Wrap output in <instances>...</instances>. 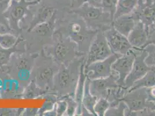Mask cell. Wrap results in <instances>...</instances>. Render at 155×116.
<instances>
[{"instance_id": "1", "label": "cell", "mask_w": 155, "mask_h": 116, "mask_svg": "<svg viewBox=\"0 0 155 116\" xmlns=\"http://www.w3.org/2000/svg\"><path fill=\"white\" fill-rule=\"evenodd\" d=\"M85 56L77 59L68 65H60L54 77L53 89L58 97L68 95L74 97L81 66Z\"/></svg>"}, {"instance_id": "2", "label": "cell", "mask_w": 155, "mask_h": 116, "mask_svg": "<svg viewBox=\"0 0 155 116\" xmlns=\"http://www.w3.org/2000/svg\"><path fill=\"white\" fill-rule=\"evenodd\" d=\"M54 44L42 51L58 65H68L74 60L86 56L79 51L75 43L65 36L60 30H56L53 34Z\"/></svg>"}, {"instance_id": "3", "label": "cell", "mask_w": 155, "mask_h": 116, "mask_svg": "<svg viewBox=\"0 0 155 116\" xmlns=\"http://www.w3.org/2000/svg\"><path fill=\"white\" fill-rule=\"evenodd\" d=\"M68 12L71 16L65 20L64 32H61L75 43L79 51L86 55L98 31L88 28L79 16Z\"/></svg>"}, {"instance_id": "4", "label": "cell", "mask_w": 155, "mask_h": 116, "mask_svg": "<svg viewBox=\"0 0 155 116\" xmlns=\"http://www.w3.org/2000/svg\"><path fill=\"white\" fill-rule=\"evenodd\" d=\"M69 11L79 16L91 30L104 32L112 26L114 18L110 13L88 2L76 9H69Z\"/></svg>"}, {"instance_id": "5", "label": "cell", "mask_w": 155, "mask_h": 116, "mask_svg": "<svg viewBox=\"0 0 155 116\" xmlns=\"http://www.w3.org/2000/svg\"><path fill=\"white\" fill-rule=\"evenodd\" d=\"M41 0H12L7 9L2 13L8 22L12 32L19 33L21 31L19 23L25 16L30 13L29 7L37 5Z\"/></svg>"}, {"instance_id": "6", "label": "cell", "mask_w": 155, "mask_h": 116, "mask_svg": "<svg viewBox=\"0 0 155 116\" xmlns=\"http://www.w3.org/2000/svg\"><path fill=\"white\" fill-rule=\"evenodd\" d=\"M112 54L104 32L98 31L91 43L86 55L84 66L86 67L94 62L104 60Z\"/></svg>"}, {"instance_id": "7", "label": "cell", "mask_w": 155, "mask_h": 116, "mask_svg": "<svg viewBox=\"0 0 155 116\" xmlns=\"http://www.w3.org/2000/svg\"><path fill=\"white\" fill-rule=\"evenodd\" d=\"M141 51L133 48L127 53L119 56L112 65V70L118 77L117 83L119 85L125 87V80L132 69L136 55Z\"/></svg>"}, {"instance_id": "8", "label": "cell", "mask_w": 155, "mask_h": 116, "mask_svg": "<svg viewBox=\"0 0 155 116\" xmlns=\"http://www.w3.org/2000/svg\"><path fill=\"white\" fill-rule=\"evenodd\" d=\"M58 65V63L54 62L53 64L45 63L38 66L34 73H32L34 76L32 80L42 90L48 92L53 90L54 77L60 67V65L56 66Z\"/></svg>"}, {"instance_id": "9", "label": "cell", "mask_w": 155, "mask_h": 116, "mask_svg": "<svg viewBox=\"0 0 155 116\" xmlns=\"http://www.w3.org/2000/svg\"><path fill=\"white\" fill-rule=\"evenodd\" d=\"M120 56L119 54L113 53L104 60L94 62L86 67L84 66V72L87 77L90 80H95L110 76L112 73V65Z\"/></svg>"}, {"instance_id": "10", "label": "cell", "mask_w": 155, "mask_h": 116, "mask_svg": "<svg viewBox=\"0 0 155 116\" xmlns=\"http://www.w3.org/2000/svg\"><path fill=\"white\" fill-rule=\"evenodd\" d=\"M103 32L113 53L123 55L133 49L127 37L117 31L113 26Z\"/></svg>"}, {"instance_id": "11", "label": "cell", "mask_w": 155, "mask_h": 116, "mask_svg": "<svg viewBox=\"0 0 155 116\" xmlns=\"http://www.w3.org/2000/svg\"><path fill=\"white\" fill-rule=\"evenodd\" d=\"M136 21L141 22L148 29L155 22V2L153 0H138L131 13Z\"/></svg>"}, {"instance_id": "12", "label": "cell", "mask_w": 155, "mask_h": 116, "mask_svg": "<svg viewBox=\"0 0 155 116\" xmlns=\"http://www.w3.org/2000/svg\"><path fill=\"white\" fill-rule=\"evenodd\" d=\"M117 74L112 71L111 75L107 77L91 80L90 91L91 94L98 99L100 97L107 99L110 90L120 86L117 83Z\"/></svg>"}, {"instance_id": "13", "label": "cell", "mask_w": 155, "mask_h": 116, "mask_svg": "<svg viewBox=\"0 0 155 116\" xmlns=\"http://www.w3.org/2000/svg\"><path fill=\"white\" fill-rule=\"evenodd\" d=\"M146 56L147 52L143 49L139 52L136 55L132 69L124 81L125 88L128 90L135 82L143 77L150 69L151 67L147 65L145 62Z\"/></svg>"}, {"instance_id": "14", "label": "cell", "mask_w": 155, "mask_h": 116, "mask_svg": "<svg viewBox=\"0 0 155 116\" xmlns=\"http://www.w3.org/2000/svg\"><path fill=\"white\" fill-rule=\"evenodd\" d=\"M127 105L130 111H137L149 107L146 88H140L128 91L121 100Z\"/></svg>"}, {"instance_id": "15", "label": "cell", "mask_w": 155, "mask_h": 116, "mask_svg": "<svg viewBox=\"0 0 155 116\" xmlns=\"http://www.w3.org/2000/svg\"><path fill=\"white\" fill-rule=\"evenodd\" d=\"M38 56V53L32 55L23 54L17 57L15 65L18 73V77L21 81H27L31 76L35 61Z\"/></svg>"}, {"instance_id": "16", "label": "cell", "mask_w": 155, "mask_h": 116, "mask_svg": "<svg viewBox=\"0 0 155 116\" xmlns=\"http://www.w3.org/2000/svg\"><path fill=\"white\" fill-rule=\"evenodd\" d=\"M148 29L140 21L137 20L127 39L133 49L143 50L148 44Z\"/></svg>"}, {"instance_id": "17", "label": "cell", "mask_w": 155, "mask_h": 116, "mask_svg": "<svg viewBox=\"0 0 155 116\" xmlns=\"http://www.w3.org/2000/svg\"><path fill=\"white\" fill-rule=\"evenodd\" d=\"M57 9L54 7L42 4L38 11L32 16V20L27 30V32H30L35 26H37L39 24L51 19L57 13Z\"/></svg>"}, {"instance_id": "18", "label": "cell", "mask_w": 155, "mask_h": 116, "mask_svg": "<svg viewBox=\"0 0 155 116\" xmlns=\"http://www.w3.org/2000/svg\"><path fill=\"white\" fill-rule=\"evenodd\" d=\"M136 22L130 13L114 19L112 22V26L117 31L127 37L135 26Z\"/></svg>"}, {"instance_id": "19", "label": "cell", "mask_w": 155, "mask_h": 116, "mask_svg": "<svg viewBox=\"0 0 155 116\" xmlns=\"http://www.w3.org/2000/svg\"><path fill=\"white\" fill-rule=\"evenodd\" d=\"M56 14L51 19L35 26L30 32L34 33L41 37H53L55 32Z\"/></svg>"}, {"instance_id": "20", "label": "cell", "mask_w": 155, "mask_h": 116, "mask_svg": "<svg viewBox=\"0 0 155 116\" xmlns=\"http://www.w3.org/2000/svg\"><path fill=\"white\" fill-rule=\"evenodd\" d=\"M90 81L91 80L86 77L82 103V106L87 110L93 116H96L94 110V107L98 98L94 97L91 94L90 91Z\"/></svg>"}, {"instance_id": "21", "label": "cell", "mask_w": 155, "mask_h": 116, "mask_svg": "<svg viewBox=\"0 0 155 116\" xmlns=\"http://www.w3.org/2000/svg\"><path fill=\"white\" fill-rule=\"evenodd\" d=\"M48 93V91L41 88L33 80H31L24 89L21 98L34 99L44 97Z\"/></svg>"}, {"instance_id": "22", "label": "cell", "mask_w": 155, "mask_h": 116, "mask_svg": "<svg viewBox=\"0 0 155 116\" xmlns=\"http://www.w3.org/2000/svg\"><path fill=\"white\" fill-rule=\"evenodd\" d=\"M138 1V0H117L114 19L131 13L137 6Z\"/></svg>"}, {"instance_id": "23", "label": "cell", "mask_w": 155, "mask_h": 116, "mask_svg": "<svg viewBox=\"0 0 155 116\" xmlns=\"http://www.w3.org/2000/svg\"><path fill=\"white\" fill-rule=\"evenodd\" d=\"M155 86V67H151L145 75L137 80L128 91L140 88H149Z\"/></svg>"}, {"instance_id": "24", "label": "cell", "mask_w": 155, "mask_h": 116, "mask_svg": "<svg viewBox=\"0 0 155 116\" xmlns=\"http://www.w3.org/2000/svg\"><path fill=\"white\" fill-rule=\"evenodd\" d=\"M24 40L25 39H21L17 43L16 45L10 49H4L0 46V68L8 65L9 63L12 55L15 53L26 52L25 50H21L18 48V45Z\"/></svg>"}, {"instance_id": "25", "label": "cell", "mask_w": 155, "mask_h": 116, "mask_svg": "<svg viewBox=\"0 0 155 116\" xmlns=\"http://www.w3.org/2000/svg\"><path fill=\"white\" fill-rule=\"evenodd\" d=\"M22 39L23 38L20 36L18 37L11 32L0 34V46L4 49H10Z\"/></svg>"}, {"instance_id": "26", "label": "cell", "mask_w": 155, "mask_h": 116, "mask_svg": "<svg viewBox=\"0 0 155 116\" xmlns=\"http://www.w3.org/2000/svg\"><path fill=\"white\" fill-rule=\"evenodd\" d=\"M128 107L123 101H120L118 104L114 106H110L106 111L105 116H125L126 111Z\"/></svg>"}, {"instance_id": "27", "label": "cell", "mask_w": 155, "mask_h": 116, "mask_svg": "<svg viewBox=\"0 0 155 116\" xmlns=\"http://www.w3.org/2000/svg\"><path fill=\"white\" fill-rule=\"evenodd\" d=\"M110 102L107 99L104 97L99 98L94 107L96 116H105V114L110 108Z\"/></svg>"}, {"instance_id": "28", "label": "cell", "mask_w": 155, "mask_h": 116, "mask_svg": "<svg viewBox=\"0 0 155 116\" xmlns=\"http://www.w3.org/2000/svg\"><path fill=\"white\" fill-rule=\"evenodd\" d=\"M61 97L64 98L67 103V109L64 116H75L78 109V104L77 101H75L74 97L72 95H68Z\"/></svg>"}, {"instance_id": "29", "label": "cell", "mask_w": 155, "mask_h": 116, "mask_svg": "<svg viewBox=\"0 0 155 116\" xmlns=\"http://www.w3.org/2000/svg\"><path fill=\"white\" fill-rule=\"evenodd\" d=\"M147 52L145 62L149 67H155V44H149L144 48Z\"/></svg>"}, {"instance_id": "30", "label": "cell", "mask_w": 155, "mask_h": 116, "mask_svg": "<svg viewBox=\"0 0 155 116\" xmlns=\"http://www.w3.org/2000/svg\"><path fill=\"white\" fill-rule=\"evenodd\" d=\"M117 0H101V7L104 10L110 13L114 18L116 11Z\"/></svg>"}, {"instance_id": "31", "label": "cell", "mask_w": 155, "mask_h": 116, "mask_svg": "<svg viewBox=\"0 0 155 116\" xmlns=\"http://www.w3.org/2000/svg\"><path fill=\"white\" fill-rule=\"evenodd\" d=\"M24 108H0V116H21Z\"/></svg>"}, {"instance_id": "32", "label": "cell", "mask_w": 155, "mask_h": 116, "mask_svg": "<svg viewBox=\"0 0 155 116\" xmlns=\"http://www.w3.org/2000/svg\"><path fill=\"white\" fill-rule=\"evenodd\" d=\"M56 110L57 116H64L67 109V103L63 97H59L56 103Z\"/></svg>"}, {"instance_id": "33", "label": "cell", "mask_w": 155, "mask_h": 116, "mask_svg": "<svg viewBox=\"0 0 155 116\" xmlns=\"http://www.w3.org/2000/svg\"><path fill=\"white\" fill-rule=\"evenodd\" d=\"M148 35V44H155V23L149 28Z\"/></svg>"}, {"instance_id": "34", "label": "cell", "mask_w": 155, "mask_h": 116, "mask_svg": "<svg viewBox=\"0 0 155 116\" xmlns=\"http://www.w3.org/2000/svg\"><path fill=\"white\" fill-rule=\"evenodd\" d=\"M148 95V101L155 104V86L146 88Z\"/></svg>"}, {"instance_id": "35", "label": "cell", "mask_w": 155, "mask_h": 116, "mask_svg": "<svg viewBox=\"0 0 155 116\" xmlns=\"http://www.w3.org/2000/svg\"><path fill=\"white\" fill-rule=\"evenodd\" d=\"M38 108H26L23 110L21 116H38Z\"/></svg>"}, {"instance_id": "36", "label": "cell", "mask_w": 155, "mask_h": 116, "mask_svg": "<svg viewBox=\"0 0 155 116\" xmlns=\"http://www.w3.org/2000/svg\"><path fill=\"white\" fill-rule=\"evenodd\" d=\"M91 0H71L70 9H76L86 2H89Z\"/></svg>"}, {"instance_id": "37", "label": "cell", "mask_w": 155, "mask_h": 116, "mask_svg": "<svg viewBox=\"0 0 155 116\" xmlns=\"http://www.w3.org/2000/svg\"><path fill=\"white\" fill-rule=\"evenodd\" d=\"M12 0H0V13H3L9 5Z\"/></svg>"}, {"instance_id": "38", "label": "cell", "mask_w": 155, "mask_h": 116, "mask_svg": "<svg viewBox=\"0 0 155 116\" xmlns=\"http://www.w3.org/2000/svg\"><path fill=\"white\" fill-rule=\"evenodd\" d=\"M7 32H11L12 33V30L8 26H5L0 23V34L2 33H7Z\"/></svg>"}, {"instance_id": "39", "label": "cell", "mask_w": 155, "mask_h": 116, "mask_svg": "<svg viewBox=\"0 0 155 116\" xmlns=\"http://www.w3.org/2000/svg\"><path fill=\"white\" fill-rule=\"evenodd\" d=\"M149 107H151L153 110H154L155 111V104L153 103H151L149 102Z\"/></svg>"}, {"instance_id": "40", "label": "cell", "mask_w": 155, "mask_h": 116, "mask_svg": "<svg viewBox=\"0 0 155 116\" xmlns=\"http://www.w3.org/2000/svg\"><path fill=\"white\" fill-rule=\"evenodd\" d=\"M153 1H154V2H155V0H153Z\"/></svg>"}]
</instances>
